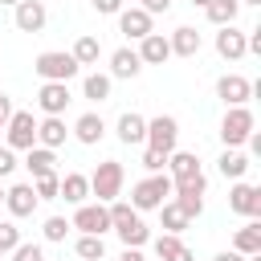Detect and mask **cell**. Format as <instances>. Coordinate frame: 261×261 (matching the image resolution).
<instances>
[{"label": "cell", "instance_id": "obj_1", "mask_svg": "<svg viewBox=\"0 0 261 261\" xmlns=\"http://www.w3.org/2000/svg\"><path fill=\"white\" fill-rule=\"evenodd\" d=\"M106 212H110V228L118 232V241H122L126 249H143V245L151 241V228L143 224V216H139L130 204L114 200V204H106Z\"/></svg>", "mask_w": 261, "mask_h": 261}, {"label": "cell", "instance_id": "obj_2", "mask_svg": "<svg viewBox=\"0 0 261 261\" xmlns=\"http://www.w3.org/2000/svg\"><path fill=\"white\" fill-rule=\"evenodd\" d=\"M171 200V175H147V179H139L135 188H130V208L135 212H151V208H159V204H167Z\"/></svg>", "mask_w": 261, "mask_h": 261}, {"label": "cell", "instance_id": "obj_3", "mask_svg": "<svg viewBox=\"0 0 261 261\" xmlns=\"http://www.w3.org/2000/svg\"><path fill=\"white\" fill-rule=\"evenodd\" d=\"M122 179H126L122 163L118 159H102L98 171L90 175V196H98V204H114L118 192H122Z\"/></svg>", "mask_w": 261, "mask_h": 261}, {"label": "cell", "instance_id": "obj_4", "mask_svg": "<svg viewBox=\"0 0 261 261\" xmlns=\"http://www.w3.org/2000/svg\"><path fill=\"white\" fill-rule=\"evenodd\" d=\"M253 126H257V118H253L249 106H228L224 118H220V139H224V147H245V139L253 135Z\"/></svg>", "mask_w": 261, "mask_h": 261}, {"label": "cell", "instance_id": "obj_5", "mask_svg": "<svg viewBox=\"0 0 261 261\" xmlns=\"http://www.w3.org/2000/svg\"><path fill=\"white\" fill-rule=\"evenodd\" d=\"M204 192H208V179H204V175L171 184V200H175V208H179L188 220H196V216L204 212Z\"/></svg>", "mask_w": 261, "mask_h": 261}, {"label": "cell", "instance_id": "obj_6", "mask_svg": "<svg viewBox=\"0 0 261 261\" xmlns=\"http://www.w3.org/2000/svg\"><path fill=\"white\" fill-rule=\"evenodd\" d=\"M151 151H159V155H171L175 151V143H179V122L171 118V114H155V118H147V139H143Z\"/></svg>", "mask_w": 261, "mask_h": 261}, {"label": "cell", "instance_id": "obj_7", "mask_svg": "<svg viewBox=\"0 0 261 261\" xmlns=\"http://www.w3.org/2000/svg\"><path fill=\"white\" fill-rule=\"evenodd\" d=\"M4 135H8V151L37 147V118H33V110H12V118L4 122Z\"/></svg>", "mask_w": 261, "mask_h": 261}, {"label": "cell", "instance_id": "obj_8", "mask_svg": "<svg viewBox=\"0 0 261 261\" xmlns=\"http://www.w3.org/2000/svg\"><path fill=\"white\" fill-rule=\"evenodd\" d=\"M33 69H37V77H41V82H69V77L77 73V61H73L69 53L49 49V53H41V57L33 61Z\"/></svg>", "mask_w": 261, "mask_h": 261}, {"label": "cell", "instance_id": "obj_9", "mask_svg": "<svg viewBox=\"0 0 261 261\" xmlns=\"http://www.w3.org/2000/svg\"><path fill=\"white\" fill-rule=\"evenodd\" d=\"M69 228H77L82 237H102V232H110V212H106V204H77Z\"/></svg>", "mask_w": 261, "mask_h": 261}, {"label": "cell", "instance_id": "obj_10", "mask_svg": "<svg viewBox=\"0 0 261 261\" xmlns=\"http://www.w3.org/2000/svg\"><path fill=\"white\" fill-rule=\"evenodd\" d=\"M228 208L241 212V216H249V220H257V216H261V188L237 179V184L228 188Z\"/></svg>", "mask_w": 261, "mask_h": 261}, {"label": "cell", "instance_id": "obj_11", "mask_svg": "<svg viewBox=\"0 0 261 261\" xmlns=\"http://www.w3.org/2000/svg\"><path fill=\"white\" fill-rule=\"evenodd\" d=\"M37 106L45 110V118H61V110L69 106V82H41Z\"/></svg>", "mask_w": 261, "mask_h": 261}, {"label": "cell", "instance_id": "obj_12", "mask_svg": "<svg viewBox=\"0 0 261 261\" xmlns=\"http://www.w3.org/2000/svg\"><path fill=\"white\" fill-rule=\"evenodd\" d=\"M216 98H220L224 106H245V102L253 98V82L241 77V73H224V77L216 82Z\"/></svg>", "mask_w": 261, "mask_h": 261}, {"label": "cell", "instance_id": "obj_13", "mask_svg": "<svg viewBox=\"0 0 261 261\" xmlns=\"http://www.w3.org/2000/svg\"><path fill=\"white\" fill-rule=\"evenodd\" d=\"M12 20H16V29H20V33H41V29H45V20H49V12H45V4H41V0H20V4L12 8Z\"/></svg>", "mask_w": 261, "mask_h": 261}, {"label": "cell", "instance_id": "obj_14", "mask_svg": "<svg viewBox=\"0 0 261 261\" xmlns=\"http://www.w3.org/2000/svg\"><path fill=\"white\" fill-rule=\"evenodd\" d=\"M4 204H8V212L20 220V216H33V208H37L41 200H37L33 184H12V188L4 192Z\"/></svg>", "mask_w": 261, "mask_h": 261}, {"label": "cell", "instance_id": "obj_15", "mask_svg": "<svg viewBox=\"0 0 261 261\" xmlns=\"http://www.w3.org/2000/svg\"><path fill=\"white\" fill-rule=\"evenodd\" d=\"M118 33L130 37V41H143V37L155 33V29H151V16H147L143 8H122V12H118Z\"/></svg>", "mask_w": 261, "mask_h": 261}, {"label": "cell", "instance_id": "obj_16", "mask_svg": "<svg viewBox=\"0 0 261 261\" xmlns=\"http://www.w3.org/2000/svg\"><path fill=\"white\" fill-rule=\"evenodd\" d=\"M135 53H139V61H143V65H163V61L171 57V45H167V37H163V33H147V37L139 41V49H135Z\"/></svg>", "mask_w": 261, "mask_h": 261}, {"label": "cell", "instance_id": "obj_17", "mask_svg": "<svg viewBox=\"0 0 261 261\" xmlns=\"http://www.w3.org/2000/svg\"><path fill=\"white\" fill-rule=\"evenodd\" d=\"M167 171H171V184L204 175V171H200V159H196V151H171V155H167Z\"/></svg>", "mask_w": 261, "mask_h": 261}, {"label": "cell", "instance_id": "obj_18", "mask_svg": "<svg viewBox=\"0 0 261 261\" xmlns=\"http://www.w3.org/2000/svg\"><path fill=\"white\" fill-rule=\"evenodd\" d=\"M216 53L224 57V61H241L249 49H245V33H237L232 24H224L220 33H216Z\"/></svg>", "mask_w": 261, "mask_h": 261}, {"label": "cell", "instance_id": "obj_19", "mask_svg": "<svg viewBox=\"0 0 261 261\" xmlns=\"http://www.w3.org/2000/svg\"><path fill=\"white\" fill-rule=\"evenodd\" d=\"M167 45H171V57H196V53H200V33H196L192 24H179V29L167 37Z\"/></svg>", "mask_w": 261, "mask_h": 261}, {"label": "cell", "instance_id": "obj_20", "mask_svg": "<svg viewBox=\"0 0 261 261\" xmlns=\"http://www.w3.org/2000/svg\"><path fill=\"white\" fill-rule=\"evenodd\" d=\"M102 135H106V122H102V114H82L77 122H73V139L77 143H86V147H94V143H102Z\"/></svg>", "mask_w": 261, "mask_h": 261}, {"label": "cell", "instance_id": "obj_21", "mask_svg": "<svg viewBox=\"0 0 261 261\" xmlns=\"http://www.w3.org/2000/svg\"><path fill=\"white\" fill-rule=\"evenodd\" d=\"M86 196H90V175H82V171H65V175H61V192H57V200L86 204Z\"/></svg>", "mask_w": 261, "mask_h": 261}, {"label": "cell", "instance_id": "obj_22", "mask_svg": "<svg viewBox=\"0 0 261 261\" xmlns=\"http://www.w3.org/2000/svg\"><path fill=\"white\" fill-rule=\"evenodd\" d=\"M139 69H143V61H139V53L135 49H114L110 53V77H139Z\"/></svg>", "mask_w": 261, "mask_h": 261}, {"label": "cell", "instance_id": "obj_23", "mask_svg": "<svg viewBox=\"0 0 261 261\" xmlns=\"http://www.w3.org/2000/svg\"><path fill=\"white\" fill-rule=\"evenodd\" d=\"M114 130H118V139H122L126 147H135V143H143V139H147V118H143V114H135V110H126V114L118 118V126H114Z\"/></svg>", "mask_w": 261, "mask_h": 261}, {"label": "cell", "instance_id": "obj_24", "mask_svg": "<svg viewBox=\"0 0 261 261\" xmlns=\"http://www.w3.org/2000/svg\"><path fill=\"white\" fill-rule=\"evenodd\" d=\"M24 167L33 171V179H41V175H57V155H53L49 147H29Z\"/></svg>", "mask_w": 261, "mask_h": 261}, {"label": "cell", "instance_id": "obj_25", "mask_svg": "<svg viewBox=\"0 0 261 261\" xmlns=\"http://www.w3.org/2000/svg\"><path fill=\"white\" fill-rule=\"evenodd\" d=\"M216 167H220V175H224V179H232V184H237V179L249 171V155H245L241 147H224V155L216 159Z\"/></svg>", "mask_w": 261, "mask_h": 261}, {"label": "cell", "instance_id": "obj_26", "mask_svg": "<svg viewBox=\"0 0 261 261\" xmlns=\"http://www.w3.org/2000/svg\"><path fill=\"white\" fill-rule=\"evenodd\" d=\"M155 257H159V261H196V257H192V249H188L179 237H171V232L155 237Z\"/></svg>", "mask_w": 261, "mask_h": 261}, {"label": "cell", "instance_id": "obj_27", "mask_svg": "<svg viewBox=\"0 0 261 261\" xmlns=\"http://www.w3.org/2000/svg\"><path fill=\"white\" fill-rule=\"evenodd\" d=\"M65 122L61 118H41L37 122V147H49V151H57L61 143H65Z\"/></svg>", "mask_w": 261, "mask_h": 261}, {"label": "cell", "instance_id": "obj_28", "mask_svg": "<svg viewBox=\"0 0 261 261\" xmlns=\"http://www.w3.org/2000/svg\"><path fill=\"white\" fill-rule=\"evenodd\" d=\"M232 253H241V257L261 253V224H257V220H249L245 228H237V237H232Z\"/></svg>", "mask_w": 261, "mask_h": 261}, {"label": "cell", "instance_id": "obj_29", "mask_svg": "<svg viewBox=\"0 0 261 261\" xmlns=\"http://www.w3.org/2000/svg\"><path fill=\"white\" fill-rule=\"evenodd\" d=\"M69 57L77 61V69H82V65H98V57H102V41L86 33V37H77V41H73V49H69Z\"/></svg>", "mask_w": 261, "mask_h": 261}, {"label": "cell", "instance_id": "obj_30", "mask_svg": "<svg viewBox=\"0 0 261 261\" xmlns=\"http://www.w3.org/2000/svg\"><path fill=\"white\" fill-rule=\"evenodd\" d=\"M204 12H208V20H212V24H220V29H224V24H232V20H237L241 0H208V4H204Z\"/></svg>", "mask_w": 261, "mask_h": 261}, {"label": "cell", "instance_id": "obj_31", "mask_svg": "<svg viewBox=\"0 0 261 261\" xmlns=\"http://www.w3.org/2000/svg\"><path fill=\"white\" fill-rule=\"evenodd\" d=\"M159 220H163V232H171V237H179V232H184V228L192 224V220H188V216H184V212L175 208V200L159 204Z\"/></svg>", "mask_w": 261, "mask_h": 261}, {"label": "cell", "instance_id": "obj_32", "mask_svg": "<svg viewBox=\"0 0 261 261\" xmlns=\"http://www.w3.org/2000/svg\"><path fill=\"white\" fill-rule=\"evenodd\" d=\"M82 94H86L90 102H106V98H110V73H86Z\"/></svg>", "mask_w": 261, "mask_h": 261}, {"label": "cell", "instance_id": "obj_33", "mask_svg": "<svg viewBox=\"0 0 261 261\" xmlns=\"http://www.w3.org/2000/svg\"><path fill=\"white\" fill-rule=\"evenodd\" d=\"M77 257L82 261H102L106 257V241L102 237H77Z\"/></svg>", "mask_w": 261, "mask_h": 261}, {"label": "cell", "instance_id": "obj_34", "mask_svg": "<svg viewBox=\"0 0 261 261\" xmlns=\"http://www.w3.org/2000/svg\"><path fill=\"white\" fill-rule=\"evenodd\" d=\"M33 192H37V200H57L61 175H41V179H33Z\"/></svg>", "mask_w": 261, "mask_h": 261}, {"label": "cell", "instance_id": "obj_35", "mask_svg": "<svg viewBox=\"0 0 261 261\" xmlns=\"http://www.w3.org/2000/svg\"><path fill=\"white\" fill-rule=\"evenodd\" d=\"M41 232H45V241H53V245H57V241H65V232H69V220H65V216H49Z\"/></svg>", "mask_w": 261, "mask_h": 261}, {"label": "cell", "instance_id": "obj_36", "mask_svg": "<svg viewBox=\"0 0 261 261\" xmlns=\"http://www.w3.org/2000/svg\"><path fill=\"white\" fill-rule=\"evenodd\" d=\"M20 245V228L12 220H0V253H12Z\"/></svg>", "mask_w": 261, "mask_h": 261}, {"label": "cell", "instance_id": "obj_37", "mask_svg": "<svg viewBox=\"0 0 261 261\" xmlns=\"http://www.w3.org/2000/svg\"><path fill=\"white\" fill-rule=\"evenodd\" d=\"M12 261H45V253H41L37 241H20V245L12 249Z\"/></svg>", "mask_w": 261, "mask_h": 261}, {"label": "cell", "instance_id": "obj_38", "mask_svg": "<svg viewBox=\"0 0 261 261\" xmlns=\"http://www.w3.org/2000/svg\"><path fill=\"white\" fill-rule=\"evenodd\" d=\"M143 167H147V175H159L163 167H167V155H159V151H143Z\"/></svg>", "mask_w": 261, "mask_h": 261}, {"label": "cell", "instance_id": "obj_39", "mask_svg": "<svg viewBox=\"0 0 261 261\" xmlns=\"http://www.w3.org/2000/svg\"><path fill=\"white\" fill-rule=\"evenodd\" d=\"M12 167H16V151L0 147V179H4V175H12Z\"/></svg>", "mask_w": 261, "mask_h": 261}, {"label": "cell", "instance_id": "obj_40", "mask_svg": "<svg viewBox=\"0 0 261 261\" xmlns=\"http://www.w3.org/2000/svg\"><path fill=\"white\" fill-rule=\"evenodd\" d=\"M94 8H98L102 16H118V12H122V0H94Z\"/></svg>", "mask_w": 261, "mask_h": 261}, {"label": "cell", "instance_id": "obj_41", "mask_svg": "<svg viewBox=\"0 0 261 261\" xmlns=\"http://www.w3.org/2000/svg\"><path fill=\"white\" fill-rule=\"evenodd\" d=\"M139 8H143L147 16H155V12H167V8H171V0H139Z\"/></svg>", "mask_w": 261, "mask_h": 261}, {"label": "cell", "instance_id": "obj_42", "mask_svg": "<svg viewBox=\"0 0 261 261\" xmlns=\"http://www.w3.org/2000/svg\"><path fill=\"white\" fill-rule=\"evenodd\" d=\"M8 118H12V102L0 94V130H4V122H8Z\"/></svg>", "mask_w": 261, "mask_h": 261}, {"label": "cell", "instance_id": "obj_43", "mask_svg": "<svg viewBox=\"0 0 261 261\" xmlns=\"http://www.w3.org/2000/svg\"><path fill=\"white\" fill-rule=\"evenodd\" d=\"M212 261H245V257H241V253H232V249H228V253H216V257H212Z\"/></svg>", "mask_w": 261, "mask_h": 261}, {"label": "cell", "instance_id": "obj_44", "mask_svg": "<svg viewBox=\"0 0 261 261\" xmlns=\"http://www.w3.org/2000/svg\"><path fill=\"white\" fill-rule=\"evenodd\" d=\"M118 261H143V253H139V249H126V253H122Z\"/></svg>", "mask_w": 261, "mask_h": 261}, {"label": "cell", "instance_id": "obj_45", "mask_svg": "<svg viewBox=\"0 0 261 261\" xmlns=\"http://www.w3.org/2000/svg\"><path fill=\"white\" fill-rule=\"evenodd\" d=\"M0 4H8V8H16V4H20V0H0Z\"/></svg>", "mask_w": 261, "mask_h": 261}, {"label": "cell", "instance_id": "obj_46", "mask_svg": "<svg viewBox=\"0 0 261 261\" xmlns=\"http://www.w3.org/2000/svg\"><path fill=\"white\" fill-rule=\"evenodd\" d=\"M192 4H200V8H204V4H208V0H192Z\"/></svg>", "mask_w": 261, "mask_h": 261}, {"label": "cell", "instance_id": "obj_47", "mask_svg": "<svg viewBox=\"0 0 261 261\" xmlns=\"http://www.w3.org/2000/svg\"><path fill=\"white\" fill-rule=\"evenodd\" d=\"M241 4H261V0H241Z\"/></svg>", "mask_w": 261, "mask_h": 261}, {"label": "cell", "instance_id": "obj_48", "mask_svg": "<svg viewBox=\"0 0 261 261\" xmlns=\"http://www.w3.org/2000/svg\"><path fill=\"white\" fill-rule=\"evenodd\" d=\"M0 204H4V188H0Z\"/></svg>", "mask_w": 261, "mask_h": 261}, {"label": "cell", "instance_id": "obj_49", "mask_svg": "<svg viewBox=\"0 0 261 261\" xmlns=\"http://www.w3.org/2000/svg\"><path fill=\"white\" fill-rule=\"evenodd\" d=\"M0 257H4V253H0Z\"/></svg>", "mask_w": 261, "mask_h": 261}]
</instances>
